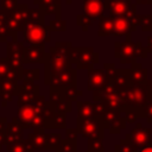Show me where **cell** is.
I'll use <instances>...</instances> for the list:
<instances>
[{"mask_svg": "<svg viewBox=\"0 0 152 152\" xmlns=\"http://www.w3.org/2000/svg\"><path fill=\"white\" fill-rule=\"evenodd\" d=\"M46 100L38 95L32 103L18 107L17 119L23 128H33V132H45L44 127V109Z\"/></svg>", "mask_w": 152, "mask_h": 152, "instance_id": "obj_1", "label": "cell"}, {"mask_svg": "<svg viewBox=\"0 0 152 152\" xmlns=\"http://www.w3.org/2000/svg\"><path fill=\"white\" fill-rule=\"evenodd\" d=\"M72 44L71 42H57L53 46L50 48V52H48V59L45 64V74L61 72L71 69V59H70V49Z\"/></svg>", "mask_w": 152, "mask_h": 152, "instance_id": "obj_2", "label": "cell"}, {"mask_svg": "<svg viewBox=\"0 0 152 152\" xmlns=\"http://www.w3.org/2000/svg\"><path fill=\"white\" fill-rule=\"evenodd\" d=\"M114 56L120 61L121 64L135 63L137 58H146L148 56L147 49L141 45L140 42H132L131 37H126V40L115 42L114 45Z\"/></svg>", "mask_w": 152, "mask_h": 152, "instance_id": "obj_3", "label": "cell"}, {"mask_svg": "<svg viewBox=\"0 0 152 152\" xmlns=\"http://www.w3.org/2000/svg\"><path fill=\"white\" fill-rule=\"evenodd\" d=\"M21 34L24 40L30 45H44L50 42V31L44 21H26Z\"/></svg>", "mask_w": 152, "mask_h": 152, "instance_id": "obj_4", "label": "cell"}, {"mask_svg": "<svg viewBox=\"0 0 152 152\" xmlns=\"http://www.w3.org/2000/svg\"><path fill=\"white\" fill-rule=\"evenodd\" d=\"M119 94L122 97L126 107L133 108L138 112H140L142 109V107L148 101L146 84H141V86L132 84L127 89H125L124 91H120Z\"/></svg>", "mask_w": 152, "mask_h": 152, "instance_id": "obj_5", "label": "cell"}, {"mask_svg": "<svg viewBox=\"0 0 152 152\" xmlns=\"http://www.w3.org/2000/svg\"><path fill=\"white\" fill-rule=\"evenodd\" d=\"M93 100H94V102H101V103L106 104L109 109L118 110L119 113L125 108L122 97L120 96L119 91L110 83L108 86L103 87L102 89L94 91Z\"/></svg>", "mask_w": 152, "mask_h": 152, "instance_id": "obj_6", "label": "cell"}, {"mask_svg": "<svg viewBox=\"0 0 152 152\" xmlns=\"http://www.w3.org/2000/svg\"><path fill=\"white\" fill-rule=\"evenodd\" d=\"M115 70L114 64H106L103 69H88V84L87 89L89 91H96L110 83V77Z\"/></svg>", "mask_w": 152, "mask_h": 152, "instance_id": "obj_7", "label": "cell"}, {"mask_svg": "<svg viewBox=\"0 0 152 152\" xmlns=\"http://www.w3.org/2000/svg\"><path fill=\"white\" fill-rule=\"evenodd\" d=\"M77 134L84 138H104V126L100 116L77 118Z\"/></svg>", "mask_w": 152, "mask_h": 152, "instance_id": "obj_8", "label": "cell"}, {"mask_svg": "<svg viewBox=\"0 0 152 152\" xmlns=\"http://www.w3.org/2000/svg\"><path fill=\"white\" fill-rule=\"evenodd\" d=\"M71 63H76L77 69H90L94 64L99 63V53L91 48H74L70 49Z\"/></svg>", "mask_w": 152, "mask_h": 152, "instance_id": "obj_9", "label": "cell"}, {"mask_svg": "<svg viewBox=\"0 0 152 152\" xmlns=\"http://www.w3.org/2000/svg\"><path fill=\"white\" fill-rule=\"evenodd\" d=\"M103 10L109 17L133 18L137 14V6L132 0H103Z\"/></svg>", "mask_w": 152, "mask_h": 152, "instance_id": "obj_10", "label": "cell"}, {"mask_svg": "<svg viewBox=\"0 0 152 152\" xmlns=\"http://www.w3.org/2000/svg\"><path fill=\"white\" fill-rule=\"evenodd\" d=\"M76 78H77V71L75 69H70L61 72L45 74L44 83L46 86L55 88H69V87H76Z\"/></svg>", "mask_w": 152, "mask_h": 152, "instance_id": "obj_11", "label": "cell"}, {"mask_svg": "<svg viewBox=\"0 0 152 152\" xmlns=\"http://www.w3.org/2000/svg\"><path fill=\"white\" fill-rule=\"evenodd\" d=\"M27 11H28V6L27 4H18V6L10 11V17L7 20V27L14 32H21L23 27L26 24L27 20Z\"/></svg>", "mask_w": 152, "mask_h": 152, "instance_id": "obj_12", "label": "cell"}, {"mask_svg": "<svg viewBox=\"0 0 152 152\" xmlns=\"http://www.w3.org/2000/svg\"><path fill=\"white\" fill-rule=\"evenodd\" d=\"M126 139L129 140L135 150H139L152 144V129L142 127L141 124H137V127L133 128L131 133L126 134Z\"/></svg>", "mask_w": 152, "mask_h": 152, "instance_id": "obj_13", "label": "cell"}, {"mask_svg": "<svg viewBox=\"0 0 152 152\" xmlns=\"http://www.w3.org/2000/svg\"><path fill=\"white\" fill-rule=\"evenodd\" d=\"M23 49L24 44L20 42H14L10 40L6 44V50H7V61L11 64V66L21 76L23 71Z\"/></svg>", "mask_w": 152, "mask_h": 152, "instance_id": "obj_14", "label": "cell"}, {"mask_svg": "<svg viewBox=\"0 0 152 152\" xmlns=\"http://www.w3.org/2000/svg\"><path fill=\"white\" fill-rule=\"evenodd\" d=\"M100 118L103 122L104 128H107L110 134H120L122 128H125L126 122H125V120L122 119V116L120 115V113L118 110L107 108L104 114Z\"/></svg>", "mask_w": 152, "mask_h": 152, "instance_id": "obj_15", "label": "cell"}, {"mask_svg": "<svg viewBox=\"0 0 152 152\" xmlns=\"http://www.w3.org/2000/svg\"><path fill=\"white\" fill-rule=\"evenodd\" d=\"M48 52L45 45H28L23 49V64L24 63H45Z\"/></svg>", "mask_w": 152, "mask_h": 152, "instance_id": "obj_16", "label": "cell"}, {"mask_svg": "<svg viewBox=\"0 0 152 152\" xmlns=\"http://www.w3.org/2000/svg\"><path fill=\"white\" fill-rule=\"evenodd\" d=\"M39 95V86L36 84L34 82H27L23 81V84L20 86V91L18 94V101L17 104L23 106V104H28L34 101V99Z\"/></svg>", "mask_w": 152, "mask_h": 152, "instance_id": "obj_17", "label": "cell"}, {"mask_svg": "<svg viewBox=\"0 0 152 152\" xmlns=\"http://www.w3.org/2000/svg\"><path fill=\"white\" fill-rule=\"evenodd\" d=\"M20 91V84L18 81H11L6 78H0V97L2 99L1 106L6 107L7 102L12 101L14 96H18Z\"/></svg>", "mask_w": 152, "mask_h": 152, "instance_id": "obj_18", "label": "cell"}, {"mask_svg": "<svg viewBox=\"0 0 152 152\" xmlns=\"http://www.w3.org/2000/svg\"><path fill=\"white\" fill-rule=\"evenodd\" d=\"M23 127L19 124L17 116L13 118L11 120V122H8L6 125V137H5V145L10 146V145H14V144H19L24 140L23 138Z\"/></svg>", "mask_w": 152, "mask_h": 152, "instance_id": "obj_19", "label": "cell"}, {"mask_svg": "<svg viewBox=\"0 0 152 152\" xmlns=\"http://www.w3.org/2000/svg\"><path fill=\"white\" fill-rule=\"evenodd\" d=\"M113 19V36L115 37H131L134 28L132 27L131 19L127 17H112Z\"/></svg>", "mask_w": 152, "mask_h": 152, "instance_id": "obj_20", "label": "cell"}, {"mask_svg": "<svg viewBox=\"0 0 152 152\" xmlns=\"http://www.w3.org/2000/svg\"><path fill=\"white\" fill-rule=\"evenodd\" d=\"M110 84L119 93L124 91L129 86H132L129 78V69H115L110 77Z\"/></svg>", "mask_w": 152, "mask_h": 152, "instance_id": "obj_21", "label": "cell"}, {"mask_svg": "<svg viewBox=\"0 0 152 152\" xmlns=\"http://www.w3.org/2000/svg\"><path fill=\"white\" fill-rule=\"evenodd\" d=\"M83 14L93 21L104 14L103 0H83Z\"/></svg>", "mask_w": 152, "mask_h": 152, "instance_id": "obj_22", "label": "cell"}, {"mask_svg": "<svg viewBox=\"0 0 152 152\" xmlns=\"http://www.w3.org/2000/svg\"><path fill=\"white\" fill-rule=\"evenodd\" d=\"M39 5V11L43 15H56V19H61V0H33Z\"/></svg>", "mask_w": 152, "mask_h": 152, "instance_id": "obj_23", "label": "cell"}, {"mask_svg": "<svg viewBox=\"0 0 152 152\" xmlns=\"http://www.w3.org/2000/svg\"><path fill=\"white\" fill-rule=\"evenodd\" d=\"M129 78L132 84H146L147 83V70L139 63L135 62L132 64V69H129Z\"/></svg>", "mask_w": 152, "mask_h": 152, "instance_id": "obj_24", "label": "cell"}, {"mask_svg": "<svg viewBox=\"0 0 152 152\" xmlns=\"http://www.w3.org/2000/svg\"><path fill=\"white\" fill-rule=\"evenodd\" d=\"M10 17V12L0 8V42H6L7 38H11L12 40H18V33L12 32L7 27V20Z\"/></svg>", "mask_w": 152, "mask_h": 152, "instance_id": "obj_25", "label": "cell"}, {"mask_svg": "<svg viewBox=\"0 0 152 152\" xmlns=\"http://www.w3.org/2000/svg\"><path fill=\"white\" fill-rule=\"evenodd\" d=\"M25 140H26V142L30 145V147L33 151L34 150H38V151L46 150L48 151L45 132H33V133H30Z\"/></svg>", "mask_w": 152, "mask_h": 152, "instance_id": "obj_26", "label": "cell"}, {"mask_svg": "<svg viewBox=\"0 0 152 152\" xmlns=\"http://www.w3.org/2000/svg\"><path fill=\"white\" fill-rule=\"evenodd\" d=\"M0 78L11 81H21V76L11 66L7 58H0Z\"/></svg>", "mask_w": 152, "mask_h": 152, "instance_id": "obj_27", "label": "cell"}, {"mask_svg": "<svg viewBox=\"0 0 152 152\" xmlns=\"http://www.w3.org/2000/svg\"><path fill=\"white\" fill-rule=\"evenodd\" d=\"M99 37H108L113 36V19L109 15H101L99 18Z\"/></svg>", "mask_w": 152, "mask_h": 152, "instance_id": "obj_28", "label": "cell"}, {"mask_svg": "<svg viewBox=\"0 0 152 152\" xmlns=\"http://www.w3.org/2000/svg\"><path fill=\"white\" fill-rule=\"evenodd\" d=\"M95 116V104L89 101H77V118Z\"/></svg>", "mask_w": 152, "mask_h": 152, "instance_id": "obj_29", "label": "cell"}, {"mask_svg": "<svg viewBox=\"0 0 152 152\" xmlns=\"http://www.w3.org/2000/svg\"><path fill=\"white\" fill-rule=\"evenodd\" d=\"M55 151L56 152H77V139H70V138L62 139L58 147Z\"/></svg>", "mask_w": 152, "mask_h": 152, "instance_id": "obj_30", "label": "cell"}, {"mask_svg": "<svg viewBox=\"0 0 152 152\" xmlns=\"http://www.w3.org/2000/svg\"><path fill=\"white\" fill-rule=\"evenodd\" d=\"M137 26H140L141 31L144 32H152V14H137Z\"/></svg>", "mask_w": 152, "mask_h": 152, "instance_id": "obj_31", "label": "cell"}, {"mask_svg": "<svg viewBox=\"0 0 152 152\" xmlns=\"http://www.w3.org/2000/svg\"><path fill=\"white\" fill-rule=\"evenodd\" d=\"M87 146L89 152H104L103 147V139L100 138H88L87 139Z\"/></svg>", "mask_w": 152, "mask_h": 152, "instance_id": "obj_32", "label": "cell"}, {"mask_svg": "<svg viewBox=\"0 0 152 152\" xmlns=\"http://www.w3.org/2000/svg\"><path fill=\"white\" fill-rule=\"evenodd\" d=\"M46 137V145H48V151L50 150H56L62 140V135L59 133H45Z\"/></svg>", "mask_w": 152, "mask_h": 152, "instance_id": "obj_33", "label": "cell"}, {"mask_svg": "<svg viewBox=\"0 0 152 152\" xmlns=\"http://www.w3.org/2000/svg\"><path fill=\"white\" fill-rule=\"evenodd\" d=\"M39 80V70L38 69H23L21 71V81L36 82Z\"/></svg>", "mask_w": 152, "mask_h": 152, "instance_id": "obj_34", "label": "cell"}, {"mask_svg": "<svg viewBox=\"0 0 152 152\" xmlns=\"http://www.w3.org/2000/svg\"><path fill=\"white\" fill-rule=\"evenodd\" d=\"M46 27L50 32L65 31L66 30V21L62 20V19H52V20H50L49 25H46Z\"/></svg>", "mask_w": 152, "mask_h": 152, "instance_id": "obj_35", "label": "cell"}, {"mask_svg": "<svg viewBox=\"0 0 152 152\" xmlns=\"http://www.w3.org/2000/svg\"><path fill=\"white\" fill-rule=\"evenodd\" d=\"M7 151L8 152H34L30 147V145L26 142V140H23L19 144H14V145L7 146Z\"/></svg>", "mask_w": 152, "mask_h": 152, "instance_id": "obj_36", "label": "cell"}, {"mask_svg": "<svg viewBox=\"0 0 152 152\" xmlns=\"http://www.w3.org/2000/svg\"><path fill=\"white\" fill-rule=\"evenodd\" d=\"M134 151L135 148L126 138H124L118 145H115V152H134Z\"/></svg>", "mask_w": 152, "mask_h": 152, "instance_id": "obj_37", "label": "cell"}, {"mask_svg": "<svg viewBox=\"0 0 152 152\" xmlns=\"http://www.w3.org/2000/svg\"><path fill=\"white\" fill-rule=\"evenodd\" d=\"M145 118L148 124H152V100L147 101V103L139 112V118Z\"/></svg>", "mask_w": 152, "mask_h": 152, "instance_id": "obj_38", "label": "cell"}, {"mask_svg": "<svg viewBox=\"0 0 152 152\" xmlns=\"http://www.w3.org/2000/svg\"><path fill=\"white\" fill-rule=\"evenodd\" d=\"M91 24H93V20L90 18H88L86 14L82 13V14L77 15V25L81 26L83 31H88V28H89V26H91Z\"/></svg>", "mask_w": 152, "mask_h": 152, "instance_id": "obj_39", "label": "cell"}, {"mask_svg": "<svg viewBox=\"0 0 152 152\" xmlns=\"http://www.w3.org/2000/svg\"><path fill=\"white\" fill-rule=\"evenodd\" d=\"M6 125H7V120H6V118L0 116V150H1V148H2V146L5 145Z\"/></svg>", "mask_w": 152, "mask_h": 152, "instance_id": "obj_40", "label": "cell"}, {"mask_svg": "<svg viewBox=\"0 0 152 152\" xmlns=\"http://www.w3.org/2000/svg\"><path fill=\"white\" fill-rule=\"evenodd\" d=\"M0 4H1V10L10 12L18 6V0H1Z\"/></svg>", "mask_w": 152, "mask_h": 152, "instance_id": "obj_41", "label": "cell"}, {"mask_svg": "<svg viewBox=\"0 0 152 152\" xmlns=\"http://www.w3.org/2000/svg\"><path fill=\"white\" fill-rule=\"evenodd\" d=\"M146 88H147V99H148V101H151L152 100V78L147 80Z\"/></svg>", "mask_w": 152, "mask_h": 152, "instance_id": "obj_42", "label": "cell"}, {"mask_svg": "<svg viewBox=\"0 0 152 152\" xmlns=\"http://www.w3.org/2000/svg\"><path fill=\"white\" fill-rule=\"evenodd\" d=\"M77 131L76 129H71V128H68L66 129V138H70V139H77Z\"/></svg>", "mask_w": 152, "mask_h": 152, "instance_id": "obj_43", "label": "cell"}, {"mask_svg": "<svg viewBox=\"0 0 152 152\" xmlns=\"http://www.w3.org/2000/svg\"><path fill=\"white\" fill-rule=\"evenodd\" d=\"M146 49H147V52L152 55V34H150L147 37V46H146Z\"/></svg>", "mask_w": 152, "mask_h": 152, "instance_id": "obj_44", "label": "cell"}, {"mask_svg": "<svg viewBox=\"0 0 152 152\" xmlns=\"http://www.w3.org/2000/svg\"><path fill=\"white\" fill-rule=\"evenodd\" d=\"M137 152H152V144L151 145H147V146H144L139 150H137Z\"/></svg>", "mask_w": 152, "mask_h": 152, "instance_id": "obj_45", "label": "cell"}, {"mask_svg": "<svg viewBox=\"0 0 152 152\" xmlns=\"http://www.w3.org/2000/svg\"><path fill=\"white\" fill-rule=\"evenodd\" d=\"M137 5H150L152 4V0H135Z\"/></svg>", "mask_w": 152, "mask_h": 152, "instance_id": "obj_46", "label": "cell"}, {"mask_svg": "<svg viewBox=\"0 0 152 152\" xmlns=\"http://www.w3.org/2000/svg\"><path fill=\"white\" fill-rule=\"evenodd\" d=\"M65 1H66V4H71L74 0H65Z\"/></svg>", "mask_w": 152, "mask_h": 152, "instance_id": "obj_47", "label": "cell"}]
</instances>
